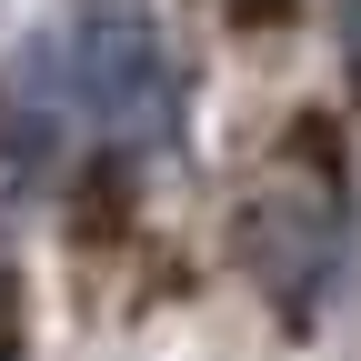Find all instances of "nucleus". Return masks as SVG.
Instances as JSON below:
<instances>
[{"mask_svg":"<svg viewBox=\"0 0 361 361\" xmlns=\"http://www.w3.org/2000/svg\"><path fill=\"white\" fill-rule=\"evenodd\" d=\"M231 11H241V20H261V11H281V0H231Z\"/></svg>","mask_w":361,"mask_h":361,"instance_id":"nucleus-4","label":"nucleus"},{"mask_svg":"<svg viewBox=\"0 0 361 361\" xmlns=\"http://www.w3.org/2000/svg\"><path fill=\"white\" fill-rule=\"evenodd\" d=\"M241 241H251V281L291 311V322H311L331 291V261H341V161L322 130H291L281 161H271L251 180V221H241Z\"/></svg>","mask_w":361,"mask_h":361,"instance_id":"nucleus-2","label":"nucleus"},{"mask_svg":"<svg viewBox=\"0 0 361 361\" xmlns=\"http://www.w3.org/2000/svg\"><path fill=\"white\" fill-rule=\"evenodd\" d=\"M341 61H351V90H361V0H341Z\"/></svg>","mask_w":361,"mask_h":361,"instance_id":"nucleus-3","label":"nucleus"},{"mask_svg":"<svg viewBox=\"0 0 361 361\" xmlns=\"http://www.w3.org/2000/svg\"><path fill=\"white\" fill-rule=\"evenodd\" d=\"M40 80L111 151H161L180 130V71H171L151 0H71V20L40 51Z\"/></svg>","mask_w":361,"mask_h":361,"instance_id":"nucleus-1","label":"nucleus"}]
</instances>
